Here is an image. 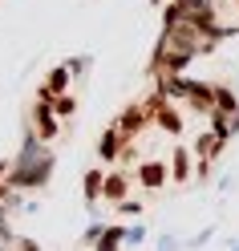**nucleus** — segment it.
<instances>
[{"label": "nucleus", "mask_w": 239, "mask_h": 251, "mask_svg": "<svg viewBox=\"0 0 239 251\" xmlns=\"http://www.w3.org/2000/svg\"><path fill=\"white\" fill-rule=\"evenodd\" d=\"M122 227H109V231H102V243H98V251H118V239H122Z\"/></svg>", "instance_id": "6e6552de"}, {"label": "nucleus", "mask_w": 239, "mask_h": 251, "mask_svg": "<svg viewBox=\"0 0 239 251\" xmlns=\"http://www.w3.org/2000/svg\"><path fill=\"white\" fill-rule=\"evenodd\" d=\"M102 191H106V182H102V175H98V170H93V175L85 178V195H89V199H98Z\"/></svg>", "instance_id": "1a4fd4ad"}, {"label": "nucleus", "mask_w": 239, "mask_h": 251, "mask_svg": "<svg viewBox=\"0 0 239 251\" xmlns=\"http://www.w3.org/2000/svg\"><path fill=\"white\" fill-rule=\"evenodd\" d=\"M53 109H57L61 118H69V114H73V98H57V101H53Z\"/></svg>", "instance_id": "9b49d317"}, {"label": "nucleus", "mask_w": 239, "mask_h": 251, "mask_svg": "<svg viewBox=\"0 0 239 251\" xmlns=\"http://www.w3.org/2000/svg\"><path fill=\"white\" fill-rule=\"evenodd\" d=\"M146 118H150V105H134L130 114L122 118V126H118V130H122V138H130V134H134V130H138V126L146 122Z\"/></svg>", "instance_id": "f03ea898"}, {"label": "nucleus", "mask_w": 239, "mask_h": 251, "mask_svg": "<svg viewBox=\"0 0 239 251\" xmlns=\"http://www.w3.org/2000/svg\"><path fill=\"white\" fill-rule=\"evenodd\" d=\"M219 142H223L219 134H203L199 142H195V154H199V158H215V150H219Z\"/></svg>", "instance_id": "423d86ee"}, {"label": "nucleus", "mask_w": 239, "mask_h": 251, "mask_svg": "<svg viewBox=\"0 0 239 251\" xmlns=\"http://www.w3.org/2000/svg\"><path fill=\"white\" fill-rule=\"evenodd\" d=\"M118 150H122V130H106V134H102V146H98V154H102V158H114Z\"/></svg>", "instance_id": "20e7f679"}, {"label": "nucleus", "mask_w": 239, "mask_h": 251, "mask_svg": "<svg viewBox=\"0 0 239 251\" xmlns=\"http://www.w3.org/2000/svg\"><path fill=\"white\" fill-rule=\"evenodd\" d=\"M158 122H162V126H166V130H174V134H179V130H183V122H179V118H174V114H170V109H162V114H158Z\"/></svg>", "instance_id": "9d476101"}, {"label": "nucleus", "mask_w": 239, "mask_h": 251, "mask_svg": "<svg viewBox=\"0 0 239 251\" xmlns=\"http://www.w3.org/2000/svg\"><path fill=\"white\" fill-rule=\"evenodd\" d=\"M174 175H179V178H186V154H183V150L174 154Z\"/></svg>", "instance_id": "f8f14e48"}, {"label": "nucleus", "mask_w": 239, "mask_h": 251, "mask_svg": "<svg viewBox=\"0 0 239 251\" xmlns=\"http://www.w3.org/2000/svg\"><path fill=\"white\" fill-rule=\"evenodd\" d=\"M33 134L37 138H57V118H53V101H45L37 105V114H33Z\"/></svg>", "instance_id": "f257e3e1"}, {"label": "nucleus", "mask_w": 239, "mask_h": 251, "mask_svg": "<svg viewBox=\"0 0 239 251\" xmlns=\"http://www.w3.org/2000/svg\"><path fill=\"white\" fill-rule=\"evenodd\" d=\"M158 251H179V243H174V239H170V235H166V239H162V243H158Z\"/></svg>", "instance_id": "ddd939ff"}, {"label": "nucleus", "mask_w": 239, "mask_h": 251, "mask_svg": "<svg viewBox=\"0 0 239 251\" xmlns=\"http://www.w3.org/2000/svg\"><path fill=\"white\" fill-rule=\"evenodd\" d=\"M65 89H69V69H57V73L49 77V89H45L41 98H45V101H53V93H65Z\"/></svg>", "instance_id": "39448f33"}, {"label": "nucleus", "mask_w": 239, "mask_h": 251, "mask_svg": "<svg viewBox=\"0 0 239 251\" xmlns=\"http://www.w3.org/2000/svg\"><path fill=\"white\" fill-rule=\"evenodd\" d=\"M126 191H130V182H126L122 175H114L106 182V199H126Z\"/></svg>", "instance_id": "0eeeda50"}, {"label": "nucleus", "mask_w": 239, "mask_h": 251, "mask_svg": "<svg viewBox=\"0 0 239 251\" xmlns=\"http://www.w3.org/2000/svg\"><path fill=\"white\" fill-rule=\"evenodd\" d=\"M138 178H142V182H146L150 191H154V186H162V178H166V170L158 166V162H142V170H138Z\"/></svg>", "instance_id": "7ed1b4c3"}]
</instances>
